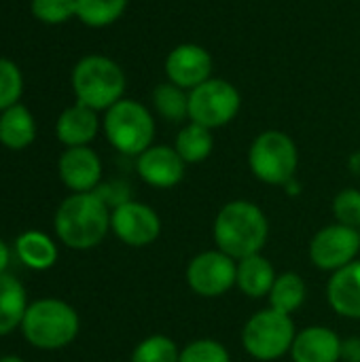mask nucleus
Listing matches in <instances>:
<instances>
[{
    "label": "nucleus",
    "mask_w": 360,
    "mask_h": 362,
    "mask_svg": "<svg viewBox=\"0 0 360 362\" xmlns=\"http://www.w3.org/2000/svg\"><path fill=\"white\" fill-rule=\"evenodd\" d=\"M21 89L23 81L19 68L8 59H0V110H6L17 104Z\"/></svg>",
    "instance_id": "nucleus-30"
},
{
    "label": "nucleus",
    "mask_w": 360,
    "mask_h": 362,
    "mask_svg": "<svg viewBox=\"0 0 360 362\" xmlns=\"http://www.w3.org/2000/svg\"><path fill=\"white\" fill-rule=\"evenodd\" d=\"M360 250V231L333 223L323 227L310 242V259L323 272H337L356 261Z\"/></svg>",
    "instance_id": "nucleus-10"
},
{
    "label": "nucleus",
    "mask_w": 360,
    "mask_h": 362,
    "mask_svg": "<svg viewBox=\"0 0 360 362\" xmlns=\"http://www.w3.org/2000/svg\"><path fill=\"white\" fill-rule=\"evenodd\" d=\"M248 165L257 180L265 185L286 187L297 174V144L289 134L280 129L261 132L248 148Z\"/></svg>",
    "instance_id": "nucleus-5"
},
{
    "label": "nucleus",
    "mask_w": 360,
    "mask_h": 362,
    "mask_svg": "<svg viewBox=\"0 0 360 362\" xmlns=\"http://www.w3.org/2000/svg\"><path fill=\"white\" fill-rule=\"evenodd\" d=\"M212 235L221 252L242 261L263 250L269 235V221L257 204L236 199L219 210Z\"/></svg>",
    "instance_id": "nucleus-1"
},
{
    "label": "nucleus",
    "mask_w": 360,
    "mask_h": 362,
    "mask_svg": "<svg viewBox=\"0 0 360 362\" xmlns=\"http://www.w3.org/2000/svg\"><path fill=\"white\" fill-rule=\"evenodd\" d=\"M0 362H23V358H19V356H4V358H0Z\"/></svg>",
    "instance_id": "nucleus-35"
},
{
    "label": "nucleus",
    "mask_w": 360,
    "mask_h": 362,
    "mask_svg": "<svg viewBox=\"0 0 360 362\" xmlns=\"http://www.w3.org/2000/svg\"><path fill=\"white\" fill-rule=\"evenodd\" d=\"M104 134L121 155L138 157L153 146L155 119L144 104L136 100H119L104 115Z\"/></svg>",
    "instance_id": "nucleus-6"
},
{
    "label": "nucleus",
    "mask_w": 360,
    "mask_h": 362,
    "mask_svg": "<svg viewBox=\"0 0 360 362\" xmlns=\"http://www.w3.org/2000/svg\"><path fill=\"white\" fill-rule=\"evenodd\" d=\"M174 148L176 153L182 157V161L187 165H195V163H202L206 161L212 151H214V136H212V129L199 125V123H187L178 136H176V142H174Z\"/></svg>",
    "instance_id": "nucleus-22"
},
{
    "label": "nucleus",
    "mask_w": 360,
    "mask_h": 362,
    "mask_svg": "<svg viewBox=\"0 0 360 362\" xmlns=\"http://www.w3.org/2000/svg\"><path fill=\"white\" fill-rule=\"evenodd\" d=\"M327 299L335 314L360 320V261L333 272L327 286Z\"/></svg>",
    "instance_id": "nucleus-16"
},
{
    "label": "nucleus",
    "mask_w": 360,
    "mask_h": 362,
    "mask_svg": "<svg viewBox=\"0 0 360 362\" xmlns=\"http://www.w3.org/2000/svg\"><path fill=\"white\" fill-rule=\"evenodd\" d=\"M178 358L180 350L174 339L166 335H151L134 348L129 362H178Z\"/></svg>",
    "instance_id": "nucleus-26"
},
{
    "label": "nucleus",
    "mask_w": 360,
    "mask_h": 362,
    "mask_svg": "<svg viewBox=\"0 0 360 362\" xmlns=\"http://www.w3.org/2000/svg\"><path fill=\"white\" fill-rule=\"evenodd\" d=\"M8 259H11V255H8V246L0 240V274H6Z\"/></svg>",
    "instance_id": "nucleus-33"
},
{
    "label": "nucleus",
    "mask_w": 360,
    "mask_h": 362,
    "mask_svg": "<svg viewBox=\"0 0 360 362\" xmlns=\"http://www.w3.org/2000/svg\"><path fill=\"white\" fill-rule=\"evenodd\" d=\"M53 227L64 246L89 250L106 238L110 229V208L93 191L74 193L59 204Z\"/></svg>",
    "instance_id": "nucleus-2"
},
{
    "label": "nucleus",
    "mask_w": 360,
    "mask_h": 362,
    "mask_svg": "<svg viewBox=\"0 0 360 362\" xmlns=\"http://www.w3.org/2000/svg\"><path fill=\"white\" fill-rule=\"evenodd\" d=\"M100 129L98 110L76 102L74 106L66 108L55 125V134L59 142H64L68 148L72 146H87Z\"/></svg>",
    "instance_id": "nucleus-17"
},
{
    "label": "nucleus",
    "mask_w": 360,
    "mask_h": 362,
    "mask_svg": "<svg viewBox=\"0 0 360 362\" xmlns=\"http://www.w3.org/2000/svg\"><path fill=\"white\" fill-rule=\"evenodd\" d=\"M138 176L155 189H172L185 178L187 163L174 146L153 144L136 157Z\"/></svg>",
    "instance_id": "nucleus-13"
},
{
    "label": "nucleus",
    "mask_w": 360,
    "mask_h": 362,
    "mask_svg": "<svg viewBox=\"0 0 360 362\" xmlns=\"http://www.w3.org/2000/svg\"><path fill=\"white\" fill-rule=\"evenodd\" d=\"M348 168H350V172H352L354 176H360V151L359 153H354V155L348 159Z\"/></svg>",
    "instance_id": "nucleus-34"
},
{
    "label": "nucleus",
    "mask_w": 360,
    "mask_h": 362,
    "mask_svg": "<svg viewBox=\"0 0 360 362\" xmlns=\"http://www.w3.org/2000/svg\"><path fill=\"white\" fill-rule=\"evenodd\" d=\"M242 108V95L238 87L225 78H208L193 91H189V121L208 129L229 125Z\"/></svg>",
    "instance_id": "nucleus-8"
},
{
    "label": "nucleus",
    "mask_w": 360,
    "mask_h": 362,
    "mask_svg": "<svg viewBox=\"0 0 360 362\" xmlns=\"http://www.w3.org/2000/svg\"><path fill=\"white\" fill-rule=\"evenodd\" d=\"M163 70L170 83L193 91L212 78V55L197 42H182L168 53Z\"/></svg>",
    "instance_id": "nucleus-12"
},
{
    "label": "nucleus",
    "mask_w": 360,
    "mask_h": 362,
    "mask_svg": "<svg viewBox=\"0 0 360 362\" xmlns=\"http://www.w3.org/2000/svg\"><path fill=\"white\" fill-rule=\"evenodd\" d=\"M15 255L25 267L34 272H45L55 265L57 246L42 231H25L15 240Z\"/></svg>",
    "instance_id": "nucleus-21"
},
{
    "label": "nucleus",
    "mask_w": 360,
    "mask_h": 362,
    "mask_svg": "<svg viewBox=\"0 0 360 362\" xmlns=\"http://www.w3.org/2000/svg\"><path fill=\"white\" fill-rule=\"evenodd\" d=\"M342 341L344 339L327 327H308L295 335L291 356L293 362H339Z\"/></svg>",
    "instance_id": "nucleus-15"
},
{
    "label": "nucleus",
    "mask_w": 360,
    "mask_h": 362,
    "mask_svg": "<svg viewBox=\"0 0 360 362\" xmlns=\"http://www.w3.org/2000/svg\"><path fill=\"white\" fill-rule=\"evenodd\" d=\"M62 182L74 193H91L102 180V161L89 146L66 148L57 163Z\"/></svg>",
    "instance_id": "nucleus-14"
},
{
    "label": "nucleus",
    "mask_w": 360,
    "mask_h": 362,
    "mask_svg": "<svg viewBox=\"0 0 360 362\" xmlns=\"http://www.w3.org/2000/svg\"><path fill=\"white\" fill-rule=\"evenodd\" d=\"M72 89L76 102L93 110H108L123 100L125 74L115 59L104 55H87L72 70Z\"/></svg>",
    "instance_id": "nucleus-4"
},
{
    "label": "nucleus",
    "mask_w": 360,
    "mask_h": 362,
    "mask_svg": "<svg viewBox=\"0 0 360 362\" xmlns=\"http://www.w3.org/2000/svg\"><path fill=\"white\" fill-rule=\"evenodd\" d=\"M342 361L360 362V337H348L342 341Z\"/></svg>",
    "instance_id": "nucleus-32"
},
{
    "label": "nucleus",
    "mask_w": 360,
    "mask_h": 362,
    "mask_svg": "<svg viewBox=\"0 0 360 362\" xmlns=\"http://www.w3.org/2000/svg\"><path fill=\"white\" fill-rule=\"evenodd\" d=\"M333 216L337 223L360 231V191L344 189L333 199Z\"/></svg>",
    "instance_id": "nucleus-28"
},
{
    "label": "nucleus",
    "mask_w": 360,
    "mask_h": 362,
    "mask_svg": "<svg viewBox=\"0 0 360 362\" xmlns=\"http://www.w3.org/2000/svg\"><path fill=\"white\" fill-rule=\"evenodd\" d=\"M155 110L170 123H182L189 119V91L166 81L153 89Z\"/></svg>",
    "instance_id": "nucleus-24"
},
{
    "label": "nucleus",
    "mask_w": 360,
    "mask_h": 362,
    "mask_svg": "<svg viewBox=\"0 0 360 362\" xmlns=\"http://www.w3.org/2000/svg\"><path fill=\"white\" fill-rule=\"evenodd\" d=\"M178 362H231V356L216 339H195L180 350Z\"/></svg>",
    "instance_id": "nucleus-27"
},
{
    "label": "nucleus",
    "mask_w": 360,
    "mask_h": 362,
    "mask_svg": "<svg viewBox=\"0 0 360 362\" xmlns=\"http://www.w3.org/2000/svg\"><path fill=\"white\" fill-rule=\"evenodd\" d=\"M110 229L123 244L144 248L159 238L161 221L151 206L129 199L110 212Z\"/></svg>",
    "instance_id": "nucleus-11"
},
{
    "label": "nucleus",
    "mask_w": 360,
    "mask_h": 362,
    "mask_svg": "<svg viewBox=\"0 0 360 362\" xmlns=\"http://www.w3.org/2000/svg\"><path fill=\"white\" fill-rule=\"evenodd\" d=\"M32 13L45 23H64L76 17V0H32Z\"/></svg>",
    "instance_id": "nucleus-29"
},
{
    "label": "nucleus",
    "mask_w": 360,
    "mask_h": 362,
    "mask_svg": "<svg viewBox=\"0 0 360 362\" xmlns=\"http://www.w3.org/2000/svg\"><path fill=\"white\" fill-rule=\"evenodd\" d=\"M93 193L110 208V212L115 208H119L121 204L129 202V187L121 180H110V182L98 185V189Z\"/></svg>",
    "instance_id": "nucleus-31"
},
{
    "label": "nucleus",
    "mask_w": 360,
    "mask_h": 362,
    "mask_svg": "<svg viewBox=\"0 0 360 362\" xmlns=\"http://www.w3.org/2000/svg\"><path fill=\"white\" fill-rule=\"evenodd\" d=\"M34 136H36V123H34L32 112L25 106L13 104L11 108L2 110V115H0V142L6 148L21 151L34 142Z\"/></svg>",
    "instance_id": "nucleus-20"
},
{
    "label": "nucleus",
    "mask_w": 360,
    "mask_h": 362,
    "mask_svg": "<svg viewBox=\"0 0 360 362\" xmlns=\"http://www.w3.org/2000/svg\"><path fill=\"white\" fill-rule=\"evenodd\" d=\"M238 261L229 255L216 250H206L193 257L187 265L189 288L206 299L223 297L236 286Z\"/></svg>",
    "instance_id": "nucleus-9"
},
{
    "label": "nucleus",
    "mask_w": 360,
    "mask_h": 362,
    "mask_svg": "<svg viewBox=\"0 0 360 362\" xmlns=\"http://www.w3.org/2000/svg\"><path fill=\"white\" fill-rule=\"evenodd\" d=\"M127 6V0H76V17L89 28L115 23Z\"/></svg>",
    "instance_id": "nucleus-25"
},
{
    "label": "nucleus",
    "mask_w": 360,
    "mask_h": 362,
    "mask_svg": "<svg viewBox=\"0 0 360 362\" xmlns=\"http://www.w3.org/2000/svg\"><path fill=\"white\" fill-rule=\"evenodd\" d=\"M79 314L59 299H40L28 305L21 333L38 350H62L79 335Z\"/></svg>",
    "instance_id": "nucleus-3"
},
{
    "label": "nucleus",
    "mask_w": 360,
    "mask_h": 362,
    "mask_svg": "<svg viewBox=\"0 0 360 362\" xmlns=\"http://www.w3.org/2000/svg\"><path fill=\"white\" fill-rule=\"evenodd\" d=\"M28 310V295L23 284L11 274H0V337L21 327Z\"/></svg>",
    "instance_id": "nucleus-19"
},
{
    "label": "nucleus",
    "mask_w": 360,
    "mask_h": 362,
    "mask_svg": "<svg viewBox=\"0 0 360 362\" xmlns=\"http://www.w3.org/2000/svg\"><path fill=\"white\" fill-rule=\"evenodd\" d=\"M276 269L274 265L259 252L252 257H246L238 261V276H236V286L250 299H261L267 297L274 282H276Z\"/></svg>",
    "instance_id": "nucleus-18"
},
{
    "label": "nucleus",
    "mask_w": 360,
    "mask_h": 362,
    "mask_svg": "<svg viewBox=\"0 0 360 362\" xmlns=\"http://www.w3.org/2000/svg\"><path fill=\"white\" fill-rule=\"evenodd\" d=\"M269 305L272 310L280 312V314H286V316H293L303 303H306V297H308V286L303 282V278L295 272H286V274H280L269 291Z\"/></svg>",
    "instance_id": "nucleus-23"
},
{
    "label": "nucleus",
    "mask_w": 360,
    "mask_h": 362,
    "mask_svg": "<svg viewBox=\"0 0 360 362\" xmlns=\"http://www.w3.org/2000/svg\"><path fill=\"white\" fill-rule=\"evenodd\" d=\"M295 335L293 318L269 308L248 318L242 329V346L257 361H278L291 352Z\"/></svg>",
    "instance_id": "nucleus-7"
}]
</instances>
